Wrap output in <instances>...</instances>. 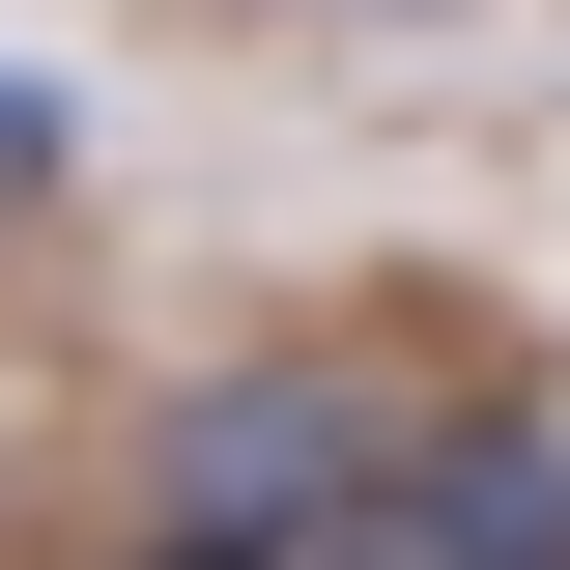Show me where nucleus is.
I'll list each match as a JSON object with an SVG mask.
<instances>
[{
	"mask_svg": "<svg viewBox=\"0 0 570 570\" xmlns=\"http://www.w3.org/2000/svg\"><path fill=\"white\" fill-rule=\"evenodd\" d=\"M400 456H428L400 371H200L142 485H171V542H200V570H314V542H371V485H400Z\"/></svg>",
	"mask_w": 570,
	"mask_h": 570,
	"instance_id": "nucleus-1",
	"label": "nucleus"
},
{
	"mask_svg": "<svg viewBox=\"0 0 570 570\" xmlns=\"http://www.w3.org/2000/svg\"><path fill=\"white\" fill-rule=\"evenodd\" d=\"M371 570H570V428L542 400H428V456L371 485Z\"/></svg>",
	"mask_w": 570,
	"mask_h": 570,
	"instance_id": "nucleus-2",
	"label": "nucleus"
},
{
	"mask_svg": "<svg viewBox=\"0 0 570 570\" xmlns=\"http://www.w3.org/2000/svg\"><path fill=\"white\" fill-rule=\"evenodd\" d=\"M58 171H86V115H58L29 58H0V200H58Z\"/></svg>",
	"mask_w": 570,
	"mask_h": 570,
	"instance_id": "nucleus-3",
	"label": "nucleus"
},
{
	"mask_svg": "<svg viewBox=\"0 0 570 570\" xmlns=\"http://www.w3.org/2000/svg\"><path fill=\"white\" fill-rule=\"evenodd\" d=\"M171 570H200V542H171Z\"/></svg>",
	"mask_w": 570,
	"mask_h": 570,
	"instance_id": "nucleus-4",
	"label": "nucleus"
}]
</instances>
